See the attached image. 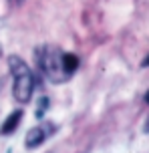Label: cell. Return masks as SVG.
<instances>
[{
  "instance_id": "cell-6",
  "label": "cell",
  "mask_w": 149,
  "mask_h": 153,
  "mask_svg": "<svg viewBox=\"0 0 149 153\" xmlns=\"http://www.w3.org/2000/svg\"><path fill=\"white\" fill-rule=\"evenodd\" d=\"M141 65H143V67H149V56H147V59H143Z\"/></svg>"
},
{
  "instance_id": "cell-5",
  "label": "cell",
  "mask_w": 149,
  "mask_h": 153,
  "mask_svg": "<svg viewBox=\"0 0 149 153\" xmlns=\"http://www.w3.org/2000/svg\"><path fill=\"white\" fill-rule=\"evenodd\" d=\"M39 103H40V105H39V111H36V117H42V113H44V109L48 107V101H47V99H40Z\"/></svg>"
},
{
  "instance_id": "cell-7",
  "label": "cell",
  "mask_w": 149,
  "mask_h": 153,
  "mask_svg": "<svg viewBox=\"0 0 149 153\" xmlns=\"http://www.w3.org/2000/svg\"><path fill=\"white\" fill-rule=\"evenodd\" d=\"M145 103H147V105H149V91L145 93Z\"/></svg>"
},
{
  "instance_id": "cell-4",
  "label": "cell",
  "mask_w": 149,
  "mask_h": 153,
  "mask_svg": "<svg viewBox=\"0 0 149 153\" xmlns=\"http://www.w3.org/2000/svg\"><path fill=\"white\" fill-rule=\"evenodd\" d=\"M20 119H22V111L18 109V111H12V113L8 115V119L2 123V127H0V133L2 135H10V133H14L18 129V125H20Z\"/></svg>"
},
{
  "instance_id": "cell-3",
  "label": "cell",
  "mask_w": 149,
  "mask_h": 153,
  "mask_svg": "<svg viewBox=\"0 0 149 153\" xmlns=\"http://www.w3.org/2000/svg\"><path fill=\"white\" fill-rule=\"evenodd\" d=\"M55 131H56V127L53 125V123H40V125H36V127L28 129L26 137H24V145H26V149H36V147L42 145L47 139L53 137Z\"/></svg>"
},
{
  "instance_id": "cell-1",
  "label": "cell",
  "mask_w": 149,
  "mask_h": 153,
  "mask_svg": "<svg viewBox=\"0 0 149 153\" xmlns=\"http://www.w3.org/2000/svg\"><path fill=\"white\" fill-rule=\"evenodd\" d=\"M36 65L50 83L61 85L71 79V73L64 65V53L55 45H42L36 48Z\"/></svg>"
},
{
  "instance_id": "cell-2",
  "label": "cell",
  "mask_w": 149,
  "mask_h": 153,
  "mask_svg": "<svg viewBox=\"0 0 149 153\" xmlns=\"http://www.w3.org/2000/svg\"><path fill=\"white\" fill-rule=\"evenodd\" d=\"M8 69L12 73V95L18 103H28L32 99V93H34V85H36V79L32 75L30 67L16 54H10L8 56Z\"/></svg>"
}]
</instances>
